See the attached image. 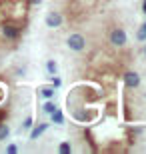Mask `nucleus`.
I'll use <instances>...</instances> for the list:
<instances>
[{
    "label": "nucleus",
    "instance_id": "obj_1",
    "mask_svg": "<svg viewBox=\"0 0 146 154\" xmlns=\"http://www.w3.org/2000/svg\"><path fill=\"white\" fill-rule=\"evenodd\" d=\"M66 44H68V48H72V50L78 52V50H82V48H84L86 40H84V36H82V34H72V36H68Z\"/></svg>",
    "mask_w": 146,
    "mask_h": 154
},
{
    "label": "nucleus",
    "instance_id": "obj_2",
    "mask_svg": "<svg viewBox=\"0 0 146 154\" xmlns=\"http://www.w3.org/2000/svg\"><path fill=\"white\" fill-rule=\"evenodd\" d=\"M124 84L128 86V88H136V86L140 84V76L136 74V72H126L124 74Z\"/></svg>",
    "mask_w": 146,
    "mask_h": 154
},
{
    "label": "nucleus",
    "instance_id": "obj_3",
    "mask_svg": "<svg viewBox=\"0 0 146 154\" xmlns=\"http://www.w3.org/2000/svg\"><path fill=\"white\" fill-rule=\"evenodd\" d=\"M110 40H112V44H116V46H124L126 44V32H124V30H114L112 34H110Z\"/></svg>",
    "mask_w": 146,
    "mask_h": 154
},
{
    "label": "nucleus",
    "instance_id": "obj_4",
    "mask_svg": "<svg viewBox=\"0 0 146 154\" xmlns=\"http://www.w3.org/2000/svg\"><path fill=\"white\" fill-rule=\"evenodd\" d=\"M46 24H48L50 28H56V26L62 24V16L58 14V12H50V14L46 16Z\"/></svg>",
    "mask_w": 146,
    "mask_h": 154
},
{
    "label": "nucleus",
    "instance_id": "obj_5",
    "mask_svg": "<svg viewBox=\"0 0 146 154\" xmlns=\"http://www.w3.org/2000/svg\"><path fill=\"white\" fill-rule=\"evenodd\" d=\"M2 34H4V38L14 40V38H18V30L14 28L12 24H4V26H2Z\"/></svg>",
    "mask_w": 146,
    "mask_h": 154
},
{
    "label": "nucleus",
    "instance_id": "obj_6",
    "mask_svg": "<svg viewBox=\"0 0 146 154\" xmlns=\"http://www.w3.org/2000/svg\"><path fill=\"white\" fill-rule=\"evenodd\" d=\"M46 128H48V124H38L36 128H32V132H30V138H32V140H36L38 136H42V132H44Z\"/></svg>",
    "mask_w": 146,
    "mask_h": 154
},
{
    "label": "nucleus",
    "instance_id": "obj_7",
    "mask_svg": "<svg viewBox=\"0 0 146 154\" xmlns=\"http://www.w3.org/2000/svg\"><path fill=\"white\" fill-rule=\"evenodd\" d=\"M8 136H10V128H8V124H0V140H6Z\"/></svg>",
    "mask_w": 146,
    "mask_h": 154
},
{
    "label": "nucleus",
    "instance_id": "obj_8",
    "mask_svg": "<svg viewBox=\"0 0 146 154\" xmlns=\"http://www.w3.org/2000/svg\"><path fill=\"white\" fill-rule=\"evenodd\" d=\"M56 70H58V66H56L54 60H48V62H46V72H48V74H56Z\"/></svg>",
    "mask_w": 146,
    "mask_h": 154
},
{
    "label": "nucleus",
    "instance_id": "obj_9",
    "mask_svg": "<svg viewBox=\"0 0 146 154\" xmlns=\"http://www.w3.org/2000/svg\"><path fill=\"white\" fill-rule=\"evenodd\" d=\"M52 120H54L56 124H62V122H64V116H62V112L54 110V112H52Z\"/></svg>",
    "mask_w": 146,
    "mask_h": 154
},
{
    "label": "nucleus",
    "instance_id": "obj_10",
    "mask_svg": "<svg viewBox=\"0 0 146 154\" xmlns=\"http://www.w3.org/2000/svg\"><path fill=\"white\" fill-rule=\"evenodd\" d=\"M58 152H60V154H70V144H68V142H62L60 146H58Z\"/></svg>",
    "mask_w": 146,
    "mask_h": 154
},
{
    "label": "nucleus",
    "instance_id": "obj_11",
    "mask_svg": "<svg viewBox=\"0 0 146 154\" xmlns=\"http://www.w3.org/2000/svg\"><path fill=\"white\" fill-rule=\"evenodd\" d=\"M54 110H56V104H54V102H46V104H44V112H48V114H52Z\"/></svg>",
    "mask_w": 146,
    "mask_h": 154
},
{
    "label": "nucleus",
    "instance_id": "obj_12",
    "mask_svg": "<svg viewBox=\"0 0 146 154\" xmlns=\"http://www.w3.org/2000/svg\"><path fill=\"white\" fill-rule=\"evenodd\" d=\"M6 152H8V154H16V152H18V146H16V144H8Z\"/></svg>",
    "mask_w": 146,
    "mask_h": 154
},
{
    "label": "nucleus",
    "instance_id": "obj_13",
    "mask_svg": "<svg viewBox=\"0 0 146 154\" xmlns=\"http://www.w3.org/2000/svg\"><path fill=\"white\" fill-rule=\"evenodd\" d=\"M138 40H142V42L146 40V28H144V26H142V28L138 30Z\"/></svg>",
    "mask_w": 146,
    "mask_h": 154
},
{
    "label": "nucleus",
    "instance_id": "obj_14",
    "mask_svg": "<svg viewBox=\"0 0 146 154\" xmlns=\"http://www.w3.org/2000/svg\"><path fill=\"white\" fill-rule=\"evenodd\" d=\"M52 94H54V90H52V88H44V90H42V96H44V98H50Z\"/></svg>",
    "mask_w": 146,
    "mask_h": 154
},
{
    "label": "nucleus",
    "instance_id": "obj_15",
    "mask_svg": "<svg viewBox=\"0 0 146 154\" xmlns=\"http://www.w3.org/2000/svg\"><path fill=\"white\" fill-rule=\"evenodd\" d=\"M24 128H30V126H32V118H26V120H24Z\"/></svg>",
    "mask_w": 146,
    "mask_h": 154
},
{
    "label": "nucleus",
    "instance_id": "obj_16",
    "mask_svg": "<svg viewBox=\"0 0 146 154\" xmlns=\"http://www.w3.org/2000/svg\"><path fill=\"white\" fill-rule=\"evenodd\" d=\"M142 10H144V14H146V0H144V4H142Z\"/></svg>",
    "mask_w": 146,
    "mask_h": 154
},
{
    "label": "nucleus",
    "instance_id": "obj_17",
    "mask_svg": "<svg viewBox=\"0 0 146 154\" xmlns=\"http://www.w3.org/2000/svg\"><path fill=\"white\" fill-rule=\"evenodd\" d=\"M144 54H146V46H144Z\"/></svg>",
    "mask_w": 146,
    "mask_h": 154
}]
</instances>
